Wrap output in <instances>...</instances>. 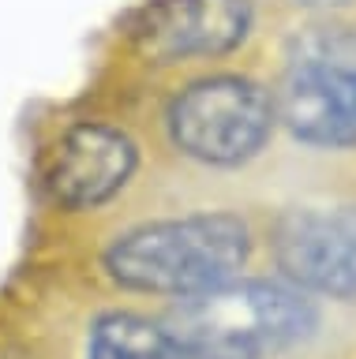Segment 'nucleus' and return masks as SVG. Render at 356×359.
<instances>
[{"instance_id":"1","label":"nucleus","mask_w":356,"mask_h":359,"mask_svg":"<svg viewBox=\"0 0 356 359\" xmlns=\"http://www.w3.org/2000/svg\"><path fill=\"white\" fill-rule=\"evenodd\" d=\"M315 311L293 288L270 280L214 285L173 311L169 333L184 359H266L300 341Z\"/></svg>"},{"instance_id":"2","label":"nucleus","mask_w":356,"mask_h":359,"mask_svg":"<svg viewBox=\"0 0 356 359\" xmlns=\"http://www.w3.org/2000/svg\"><path fill=\"white\" fill-rule=\"evenodd\" d=\"M248 258V229L229 213L161 221L113 243L105 266L120 285L143 292L195 296L237 273Z\"/></svg>"},{"instance_id":"3","label":"nucleus","mask_w":356,"mask_h":359,"mask_svg":"<svg viewBox=\"0 0 356 359\" xmlns=\"http://www.w3.org/2000/svg\"><path fill=\"white\" fill-rule=\"evenodd\" d=\"M289 131L315 146L356 142V30L308 27L289 45L277 97Z\"/></svg>"},{"instance_id":"4","label":"nucleus","mask_w":356,"mask_h":359,"mask_svg":"<svg viewBox=\"0 0 356 359\" xmlns=\"http://www.w3.org/2000/svg\"><path fill=\"white\" fill-rule=\"evenodd\" d=\"M277 105L255 79L206 75L187 83L169 105V135L206 165H237L270 139Z\"/></svg>"},{"instance_id":"5","label":"nucleus","mask_w":356,"mask_h":359,"mask_svg":"<svg viewBox=\"0 0 356 359\" xmlns=\"http://www.w3.org/2000/svg\"><path fill=\"white\" fill-rule=\"evenodd\" d=\"M251 0H143L128 19V49L150 67L218 60L251 34Z\"/></svg>"},{"instance_id":"6","label":"nucleus","mask_w":356,"mask_h":359,"mask_svg":"<svg viewBox=\"0 0 356 359\" xmlns=\"http://www.w3.org/2000/svg\"><path fill=\"white\" fill-rule=\"evenodd\" d=\"M274 247L296 285L356 296V210H296L282 221Z\"/></svg>"},{"instance_id":"7","label":"nucleus","mask_w":356,"mask_h":359,"mask_svg":"<svg viewBox=\"0 0 356 359\" xmlns=\"http://www.w3.org/2000/svg\"><path fill=\"white\" fill-rule=\"evenodd\" d=\"M136 172V142L109 123H75L64 131L49 165V187L60 206L86 210L113 198Z\"/></svg>"},{"instance_id":"8","label":"nucleus","mask_w":356,"mask_h":359,"mask_svg":"<svg viewBox=\"0 0 356 359\" xmlns=\"http://www.w3.org/2000/svg\"><path fill=\"white\" fill-rule=\"evenodd\" d=\"M86 359H184L169 330L139 314H109L94 325Z\"/></svg>"},{"instance_id":"9","label":"nucleus","mask_w":356,"mask_h":359,"mask_svg":"<svg viewBox=\"0 0 356 359\" xmlns=\"http://www.w3.org/2000/svg\"><path fill=\"white\" fill-rule=\"evenodd\" d=\"M300 8H311V11H330V8H345L349 0H296Z\"/></svg>"}]
</instances>
